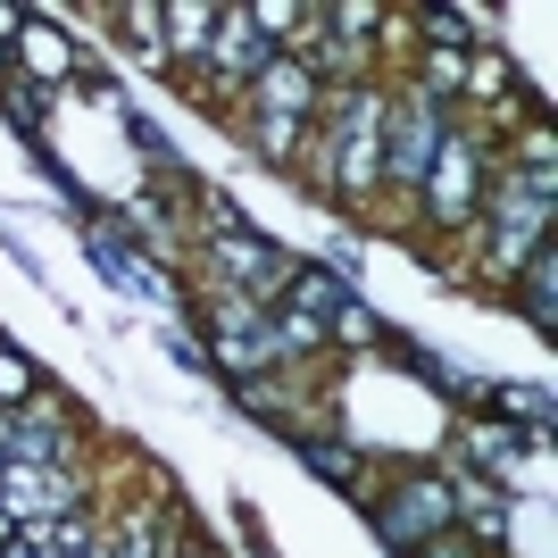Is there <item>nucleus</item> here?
I'll use <instances>...</instances> for the list:
<instances>
[{
  "label": "nucleus",
  "mask_w": 558,
  "mask_h": 558,
  "mask_svg": "<svg viewBox=\"0 0 558 558\" xmlns=\"http://www.w3.org/2000/svg\"><path fill=\"white\" fill-rule=\"evenodd\" d=\"M442 517H450V500H442L434 484H417V492H409V509H400V517H384V534H392V542H417L425 525H442Z\"/></svg>",
  "instance_id": "1"
}]
</instances>
